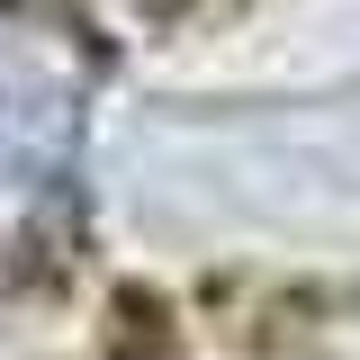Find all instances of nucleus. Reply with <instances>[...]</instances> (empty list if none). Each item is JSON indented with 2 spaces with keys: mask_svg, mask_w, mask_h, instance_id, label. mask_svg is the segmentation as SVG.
Listing matches in <instances>:
<instances>
[{
  "mask_svg": "<svg viewBox=\"0 0 360 360\" xmlns=\"http://www.w3.org/2000/svg\"><path fill=\"white\" fill-rule=\"evenodd\" d=\"M90 90H99V54L82 27L37 0H0V262L63 217Z\"/></svg>",
  "mask_w": 360,
  "mask_h": 360,
  "instance_id": "f257e3e1",
  "label": "nucleus"
}]
</instances>
